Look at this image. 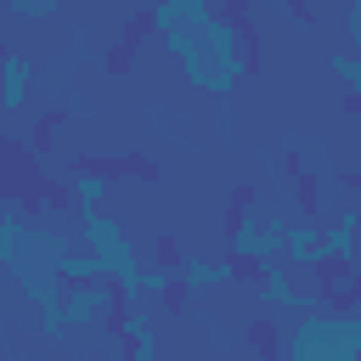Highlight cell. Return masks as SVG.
I'll return each mask as SVG.
<instances>
[{"mask_svg": "<svg viewBox=\"0 0 361 361\" xmlns=\"http://www.w3.org/2000/svg\"><path fill=\"white\" fill-rule=\"evenodd\" d=\"M288 361H361V327L344 310H310L288 333Z\"/></svg>", "mask_w": 361, "mask_h": 361, "instance_id": "1", "label": "cell"}, {"mask_svg": "<svg viewBox=\"0 0 361 361\" xmlns=\"http://www.w3.org/2000/svg\"><path fill=\"white\" fill-rule=\"evenodd\" d=\"M73 237H79V248H90L96 254V265H102V276L113 282V288H130L147 265H141V254H135V243H130V231L113 220V214H79L73 220Z\"/></svg>", "mask_w": 361, "mask_h": 361, "instance_id": "2", "label": "cell"}, {"mask_svg": "<svg viewBox=\"0 0 361 361\" xmlns=\"http://www.w3.org/2000/svg\"><path fill=\"white\" fill-rule=\"evenodd\" d=\"M118 288L113 282H79L62 293V327H107L113 310H118Z\"/></svg>", "mask_w": 361, "mask_h": 361, "instance_id": "3", "label": "cell"}, {"mask_svg": "<svg viewBox=\"0 0 361 361\" xmlns=\"http://www.w3.org/2000/svg\"><path fill=\"white\" fill-rule=\"evenodd\" d=\"M282 265L293 271H322L327 265V226L322 220H293L282 237Z\"/></svg>", "mask_w": 361, "mask_h": 361, "instance_id": "4", "label": "cell"}, {"mask_svg": "<svg viewBox=\"0 0 361 361\" xmlns=\"http://www.w3.org/2000/svg\"><path fill=\"white\" fill-rule=\"evenodd\" d=\"M34 90V62L23 51H0V113H17Z\"/></svg>", "mask_w": 361, "mask_h": 361, "instance_id": "5", "label": "cell"}, {"mask_svg": "<svg viewBox=\"0 0 361 361\" xmlns=\"http://www.w3.org/2000/svg\"><path fill=\"white\" fill-rule=\"evenodd\" d=\"M175 282H180V293L192 299V293H214V288H226V282H231V271H226V259L186 254V259H180V271H175Z\"/></svg>", "mask_w": 361, "mask_h": 361, "instance_id": "6", "label": "cell"}, {"mask_svg": "<svg viewBox=\"0 0 361 361\" xmlns=\"http://www.w3.org/2000/svg\"><path fill=\"white\" fill-rule=\"evenodd\" d=\"M327 73L350 85L344 113H361V51H327Z\"/></svg>", "mask_w": 361, "mask_h": 361, "instance_id": "7", "label": "cell"}, {"mask_svg": "<svg viewBox=\"0 0 361 361\" xmlns=\"http://www.w3.org/2000/svg\"><path fill=\"white\" fill-rule=\"evenodd\" d=\"M248 350H254L259 361H271V355L282 350V333H276V316H259V322H248Z\"/></svg>", "mask_w": 361, "mask_h": 361, "instance_id": "8", "label": "cell"}, {"mask_svg": "<svg viewBox=\"0 0 361 361\" xmlns=\"http://www.w3.org/2000/svg\"><path fill=\"white\" fill-rule=\"evenodd\" d=\"M11 17H23V23H45V17H56V0H17Z\"/></svg>", "mask_w": 361, "mask_h": 361, "instance_id": "9", "label": "cell"}, {"mask_svg": "<svg viewBox=\"0 0 361 361\" xmlns=\"http://www.w3.org/2000/svg\"><path fill=\"white\" fill-rule=\"evenodd\" d=\"M344 34H350V45H361V0L344 6Z\"/></svg>", "mask_w": 361, "mask_h": 361, "instance_id": "10", "label": "cell"}, {"mask_svg": "<svg viewBox=\"0 0 361 361\" xmlns=\"http://www.w3.org/2000/svg\"><path fill=\"white\" fill-rule=\"evenodd\" d=\"M0 231H6V197H0Z\"/></svg>", "mask_w": 361, "mask_h": 361, "instance_id": "11", "label": "cell"}, {"mask_svg": "<svg viewBox=\"0 0 361 361\" xmlns=\"http://www.w3.org/2000/svg\"><path fill=\"white\" fill-rule=\"evenodd\" d=\"M355 327H361V316H355Z\"/></svg>", "mask_w": 361, "mask_h": 361, "instance_id": "12", "label": "cell"}]
</instances>
